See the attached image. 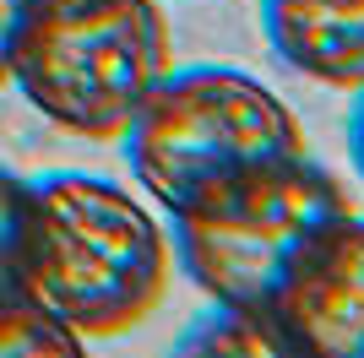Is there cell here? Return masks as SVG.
Listing matches in <instances>:
<instances>
[{"instance_id": "obj_3", "label": "cell", "mask_w": 364, "mask_h": 358, "mask_svg": "<svg viewBox=\"0 0 364 358\" xmlns=\"http://www.w3.org/2000/svg\"><path fill=\"white\" fill-rule=\"evenodd\" d=\"M168 65L164 0H33L6 82L55 131L120 141Z\"/></svg>"}, {"instance_id": "obj_10", "label": "cell", "mask_w": 364, "mask_h": 358, "mask_svg": "<svg viewBox=\"0 0 364 358\" xmlns=\"http://www.w3.org/2000/svg\"><path fill=\"white\" fill-rule=\"evenodd\" d=\"M33 0H0V87H6V76H11V49L22 38V22H28Z\"/></svg>"}, {"instance_id": "obj_6", "label": "cell", "mask_w": 364, "mask_h": 358, "mask_svg": "<svg viewBox=\"0 0 364 358\" xmlns=\"http://www.w3.org/2000/svg\"><path fill=\"white\" fill-rule=\"evenodd\" d=\"M261 33L272 55L304 82H364V0H261Z\"/></svg>"}, {"instance_id": "obj_11", "label": "cell", "mask_w": 364, "mask_h": 358, "mask_svg": "<svg viewBox=\"0 0 364 358\" xmlns=\"http://www.w3.org/2000/svg\"><path fill=\"white\" fill-rule=\"evenodd\" d=\"M348 158L364 179V82L353 87V109H348Z\"/></svg>"}, {"instance_id": "obj_8", "label": "cell", "mask_w": 364, "mask_h": 358, "mask_svg": "<svg viewBox=\"0 0 364 358\" xmlns=\"http://www.w3.org/2000/svg\"><path fill=\"white\" fill-rule=\"evenodd\" d=\"M82 337H76L65 320L33 304L28 293L0 298V358H60V353H82Z\"/></svg>"}, {"instance_id": "obj_2", "label": "cell", "mask_w": 364, "mask_h": 358, "mask_svg": "<svg viewBox=\"0 0 364 358\" xmlns=\"http://www.w3.org/2000/svg\"><path fill=\"white\" fill-rule=\"evenodd\" d=\"M120 147L131 179L164 212L213 201L228 185L310 152L299 114L261 76L234 65H168L125 125Z\"/></svg>"}, {"instance_id": "obj_7", "label": "cell", "mask_w": 364, "mask_h": 358, "mask_svg": "<svg viewBox=\"0 0 364 358\" xmlns=\"http://www.w3.org/2000/svg\"><path fill=\"white\" fill-rule=\"evenodd\" d=\"M174 353H245V358H261V353H283V342H277V331H272L267 315L234 310V304H213L207 315H196V320L174 337Z\"/></svg>"}, {"instance_id": "obj_5", "label": "cell", "mask_w": 364, "mask_h": 358, "mask_svg": "<svg viewBox=\"0 0 364 358\" xmlns=\"http://www.w3.org/2000/svg\"><path fill=\"white\" fill-rule=\"evenodd\" d=\"M267 320L283 353L364 358V217L353 207L299 250L267 304Z\"/></svg>"}, {"instance_id": "obj_9", "label": "cell", "mask_w": 364, "mask_h": 358, "mask_svg": "<svg viewBox=\"0 0 364 358\" xmlns=\"http://www.w3.org/2000/svg\"><path fill=\"white\" fill-rule=\"evenodd\" d=\"M22 234H28V179L0 163V298L22 293Z\"/></svg>"}, {"instance_id": "obj_1", "label": "cell", "mask_w": 364, "mask_h": 358, "mask_svg": "<svg viewBox=\"0 0 364 358\" xmlns=\"http://www.w3.org/2000/svg\"><path fill=\"white\" fill-rule=\"evenodd\" d=\"M168 223L104 174L55 168L28 179L22 293L92 342L141 326L168 298Z\"/></svg>"}, {"instance_id": "obj_4", "label": "cell", "mask_w": 364, "mask_h": 358, "mask_svg": "<svg viewBox=\"0 0 364 358\" xmlns=\"http://www.w3.org/2000/svg\"><path fill=\"white\" fill-rule=\"evenodd\" d=\"M348 207V185L310 152H299L289 163L218 190L213 201L168 212L174 266L213 304L267 315L299 250Z\"/></svg>"}]
</instances>
